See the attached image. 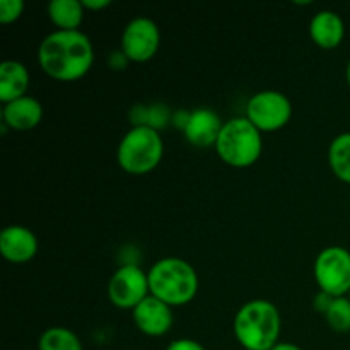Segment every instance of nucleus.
Wrapping results in <instances>:
<instances>
[{
    "label": "nucleus",
    "instance_id": "f257e3e1",
    "mask_svg": "<svg viewBox=\"0 0 350 350\" xmlns=\"http://www.w3.org/2000/svg\"><path fill=\"white\" fill-rule=\"evenodd\" d=\"M38 60L46 74L60 81H74L91 68L94 60L91 40L79 29H57L38 48Z\"/></svg>",
    "mask_w": 350,
    "mask_h": 350
},
{
    "label": "nucleus",
    "instance_id": "f03ea898",
    "mask_svg": "<svg viewBox=\"0 0 350 350\" xmlns=\"http://www.w3.org/2000/svg\"><path fill=\"white\" fill-rule=\"evenodd\" d=\"M234 334L246 350H272L280 334L279 310L267 299H253L238 311Z\"/></svg>",
    "mask_w": 350,
    "mask_h": 350
},
{
    "label": "nucleus",
    "instance_id": "7ed1b4c3",
    "mask_svg": "<svg viewBox=\"0 0 350 350\" xmlns=\"http://www.w3.org/2000/svg\"><path fill=\"white\" fill-rule=\"evenodd\" d=\"M149 291L170 306L190 303L198 289V277L193 267L181 258H163L150 267Z\"/></svg>",
    "mask_w": 350,
    "mask_h": 350
},
{
    "label": "nucleus",
    "instance_id": "20e7f679",
    "mask_svg": "<svg viewBox=\"0 0 350 350\" xmlns=\"http://www.w3.org/2000/svg\"><path fill=\"white\" fill-rule=\"evenodd\" d=\"M215 149L219 156L231 166H250L262 152L260 130L246 116L231 118L222 125Z\"/></svg>",
    "mask_w": 350,
    "mask_h": 350
},
{
    "label": "nucleus",
    "instance_id": "39448f33",
    "mask_svg": "<svg viewBox=\"0 0 350 350\" xmlns=\"http://www.w3.org/2000/svg\"><path fill=\"white\" fill-rule=\"evenodd\" d=\"M163 152L164 144L159 132L152 126L135 125L120 142L116 157L125 171L142 174L159 164Z\"/></svg>",
    "mask_w": 350,
    "mask_h": 350
},
{
    "label": "nucleus",
    "instance_id": "423d86ee",
    "mask_svg": "<svg viewBox=\"0 0 350 350\" xmlns=\"http://www.w3.org/2000/svg\"><path fill=\"white\" fill-rule=\"evenodd\" d=\"M314 277L323 293L342 297L350 293V252L342 246H328L314 262Z\"/></svg>",
    "mask_w": 350,
    "mask_h": 350
},
{
    "label": "nucleus",
    "instance_id": "0eeeda50",
    "mask_svg": "<svg viewBox=\"0 0 350 350\" xmlns=\"http://www.w3.org/2000/svg\"><path fill=\"white\" fill-rule=\"evenodd\" d=\"M293 115L289 98L279 91H260L246 105V118L258 130H277Z\"/></svg>",
    "mask_w": 350,
    "mask_h": 350
},
{
    "label": "nucleus",
    "instance_id": "6e6552de",
    "mask_svg": "<svg viewBox=\"0 0 350 350\" xmlns=\"http://www.w3.org/2000/svg\"><path fill=\"white\" fill-rule=\"evenodd\" d=\"M149 277L140 267L129 263L113 273L108 284V296L118 308H135L149 296Z\"/></svg>",
    "mask_w": 350,
    "mask_h": 350
},
{
    "label": "nucleus",
    "instance_id": "1a4fd4ad",
    "mask_svg": "<svg viewBox=\"0 0 350 350\" xmlns=\"http://www.w3.org/2000/svg\"><path fill=\"white\" fill-rule=\"evenodd\" d=\"M159 27L150 17H135L123 31L122 51L130 60L146 62L159 48Z\"/></svg>",
    "mask_w": 350,
    "mask_h": 350
},
{
    "label": "nucleus",
    "instance_id": "9d476101",
    "mask_svg": "<svg viewBox=\"0 0 350 350\" xmlns=\"http://www.w3.org/2000/svg\"><path fill=\"white\" fill-rule=\"evenodd\" d=\"M133 321L144 334L159 337L166 334L173 325V313L170 304L150 294L133 308Z\"/></svg>",
    "mask_w": 350,
    "mask_h": 350
},
{
    "label": "nucleus",
    "instance_id": "9b49d317",
    "mask_svg": "<svg viewBox=\"0 0 350 350\" xmlns=\"http://www.w3.org/2000/svg\"><path fill=\"white\" fill-rule=\"evenodd\" d=\"M38 252V239L24 226H9L0 232V253L12 263L29 262Z\"/></svg>",
    "mask_w": 350,
    "mask_h": 350
},
{
    "label": "nucleus",
    "instance_id": "f8f14e48",
    "mask_svg": "<svg viewBox=\"0 0 350 350\" xmlns=\"http://www.w3.org/2000/svg\"><path fill=\"white\" fill-rule=\"evenodd\" d=\"M222 125L224 123L221 122L214 109L198 108L187 116V122L183 125L185 137L193 146H211V144L217 142Z\"/></svg>",
    "mask_w": 350,
    "mask_h": 350
},
{
    "label": "nucleus",
    "instance_id": "ddd939ff",
    "mask_svg": "<svg viewBox=\"0 0 350 350\" xmlns=\"http://www.w3.org/2000/svg\"><path fill=\"white\" fill-rule=\"evenodd\" d=\"M3 122L17 130H29L43 118V106L36 98L23 96L3 106Z\"/></svg>",
    "mask_w": 350,
    "mask_h": 350
},
{
    "label": "nucleus",
    "instance_id": "4468645a",
    "mask_svg": "<svg viewBox=\"0 0 350 350\" xmlns=\"http://www.w3.org/2000/svg\"><path fill=\"white\" fill-rule=\"evenodd\" d=\"M310 33L314 43L323 48H335L344 38V21L334 10H320L310 24Z\"/></svg>",
    "mask_w": 350,
    "mask_h": 350
},
{
    "label": "nucleus",
    "instance_id": "2eb2a0df",
    "mask_svg": "<svg viewBox=\"0 0 350 350\" xmlns=\"http://www.w3.org/2000/svg\"><path fill=\"white\" fill-rule=\"evenodd\" d=\"M29 85V72L21 62L5 60L0 64V101H14L26 96Z\"/></svg>",
    "mask_w": 350,
    "mask_h": 350
},
{
    "label": "nucleus",
    "instance_id": "dca6fc26",
    "mask_svg": "<svg viewBox=\"0 0 350 350\" xmlns=\"http://www.w3.org/2000/svg\"><path fill=\"white\" fill-rule=\"evenodd\" d=\"M82 2L79 0H51L48 3L50 19L62 29H77L84 17Z\"/></svg>",
    "mask_w": 350,
    "mask_h": 350
},
{
    "label": "nucleus",
    "instance_id": "f3484780",
    "mask_svg": "<svg viewBox=\"0 0 350 350\" xmlns=\"http://www.w3.org/2000/svg\"><path fill=\"white\" fill-rule=\"evenodd\" d=\"M332 170L342 181L350 183V132L335 137L328 150Z\"/></svg>",
    "mask_w": 350,
    "mask_h": 350
},
{
    "label": "nucleus",
    "instance_id": "a211bd4d",
    "mask_svg": "<svg viewBox=\"0 0 350 350\" xmlns=\"http://www.w3.org/2000/svg\"><path fill=\"white\" fill-rule=\"evenodd\" d=\"M40 350H82L77 335L64 327H51L41 334L38 342Z\"/></svg>",
    "mask_w": 350,
    "mask_h": 350
},
{
    "label": "nucleus",
    "instance_id": "6ab92c4d",
    "mask_svg": "<svg viewBox=\"0 0 350 350\" xmlns=\"http://www.w3.org/2000/svg\"><path fill=\"white\" fill-rule=\"evenodd\" d=\"M325 314H327L328 323L335 332L350 330V299L347 297H334Z\"/></svg>",
    "mask_w": 350,
    "mask_h": 350
},
{
    "label": "nucleus",
    "instance_id": "aec40b11",
    "mask_svg": "<svg viewBox=\"0 0 350 350\" xmlns=\"http://www.w3.org/2000/svg\"><path fill=\"white\" fill-rule=\"evenodd\" d=\"M24 9L23 0H0V21L10 23L17 19Z\"/></svg>",
    "mask_w": 350,
    "mask_h": 350
},
{
    "label": "nucleus",
    "instance_id": "412c9836",
    "mask_svg": "<svg viewBox=\"0 0 350 350\" xmlns=\"http://www.w3.org/2000/svg\"><path fill=\"white\" fill-rule=\"evenodd\" d=\"M166 350H205V347L191 338H178V340L171 342Z\"/></svg>",
    "mask_w": 350,
    "mask_h": 350
},
{
    "label": "nucleus",
    "instance_id": "4be33fe9",
    "mask_svg": "<svg viewBox=\"0 0 350 350\" xmlns=\"http://www.w3.org/2000/svg\"><path fill=\"white\" fill-rule=\"evenodd\" d=\"M109 3H111L109 0H82V5L89 7V9H103Z\"/></svg>",
    "mask_w": 350,
    "mask_h": 350
},
{
    "label": "nucleus",
    "instance_id": "5701e85b",
    "mask_svg": "<svg viewBox=\"0 0 350 350\" xmlns=\"http://www.w3.org/2000/svg\"><path fill=\"white\" fill-rule=\"evenodd\" d=\"M272 350H301V347H297V345L294 344H289V342H280V344H277Z\"/></svg>",
    "mask_w": 350,
    "mask_h": 350
},
{
    "label": "nucleus",
    "instance_id": "b1692460",
    "mask_svg": "<svg viewBox=\"0 0 350 350\" xmlns=\"http://www.w3.org/2000/svg\"><path fill=\"white\" fill-rule=\"evenodd\" d=\"M347 81H349V85H350V60L347 64Z\"/></svg>",
    "mask_w": 350,
    "mask_h": 350
},
{
    "label": "nucleus",
    "instance_id": "393cba45",
    "mask_svg": "<svg viewBox=\"0 0 350 350\" xmlns=\"http://www.w3.org/2000/svg\"><path fill=\"white\" fill-rule=\"evenodd\" d=\"M349 299H350V293H349Z\"/></svg>",
    "mask_w": 350,
    "mask_h": 350
}]
</instances>
